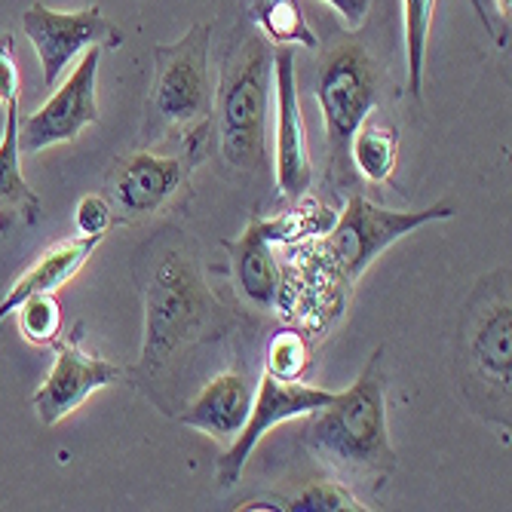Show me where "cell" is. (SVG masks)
<instances>
[{"label":"cell","mask_w":512,"mask_h":512,"mask_svg":"<svg viewBox=\"0 0 512 512\" xmlns=\"http://www.w3.org/2000/svg\"><path fill=\"white\" fill-rule=\"evenodd\" d=\"M56 362L50 375L40 384V390L31 396V405L40 417L43 427H56L74 414L92 393H99L123 378V368L105 356L83 350V322H74L68 335H59L56 344Z\"/></svg>","instance_id":"cell-10"},{"label":"cell","mask_w":512,"mask_h":512,"mask_svg":"<svg viewBox=\"0 0 512 512\" xmlns=\"http://www.w3.org/2000/svg\"><path fill=\"white\" fill-rule=\"evenodd\" d=\"M335 399L332 390H322V387H307L301 381L295 384H286V381H276L270 378L267 371L261 375V387L252 399V408H249V417L243 430L237 433V439L227 445V451L218 457V467H215V476H218V485L230 488L234 482H240L246 463L255 451V445L279 424L286 421H298V417H307L313 411H319L322 405H329Z\"/></svg>","instance_id":"cell-11"},{"label":"cell","mask_w":512,"mask_h":512,"mask_svg":"<svg viewBox=\"0 0 512 512\" xmlns=\"http://www.w3.org/2000/svg\"><path fill=\"white\" fill-rule=\"evenodd\" d=\"M457 206L451 200H439L427 209H411V212H393L381 209L365 197H350L338 224L329 234V255L344 276V283L353 286L356 279L371 267L381 252H387L396 240L408 237L411 230L427 227L433 221L454 218Z\"/></svg>","instance_id":"cell-7"},{"label":"cell","mask_w":512,"mask_h":512,"mask_svg":"<svg viewBox=\"0 0 512 512\" xmlns=\"http://www.w3.org/2000/svg\"><path fill=\"white\" fill-rule=\"evenodd\" d=\"M19 332L25 341L37 347H53L62 335V307L56 301V292H43L28 298L19 310Z\"/></svg>","instance_id":"cell-22"},{"label":"cell","mask_w":512,"mask_h":512,"mask_svg":"<svg viewBox=\"0 0 512 512\" xmlns=\"http://www.w3.org/2000/svg\"><path fill=\"white\" fill-rule=\"evenodd\" d=\"M255 22L273 46H307V50H316V34L301 10V0H258Z\"/></svg>","instance_id":"cell-20"},{"label":"cell","mask_w":512,"mask_h":512,"mask_svg":"<svg viewBox=\"0 0 512 512\" xmlns=\"http://www.w3.org/2000/svg\"><path fill=\"white\" fill-rule=\"evenodd\" d=\"M279 509H289V512H359L368 509L362 506V500L347 488V482H310L304 485L298 494L286 497Z\"/></svg>","instance_id":"cell-21"},{"label":"cell","mask_w":512,"mask_h":512,"mask_svg":"<svg viewBox=\"0 0 512 512\" xmlns=\"http://www.w3.org/2000/svg\"><path fill=\"white\" fill-rule=\"evenodd\" d=\"M310 368V344L304 335L292 332V329H283L276 332L270 347H267V375L276 378V381H286V384H295L307 375Z\"/></svg>","instance_id":"cell-23"},{"label":"cell","mask_w":512,"mask_h":512,"mask_svg":"<svg viewBox=\"0 0 512 512\" xmlns=\"http://www.w3.org/2000/svg\"><path fill=\"white\" fill-rule=\"evenodd\" d=\"M19 89H22V74L13 53V37L0 34V108L19 105Z\"/></svg>","instance_id":"cell-25"},{"label":"cell","mask_w":512,"mask_h":512,"mask_svg":"<svg viewBox=\"0 0 512 512\" xmlns=\"http://www.w3.org/2000/svg\"><path fill=\"white\" fill-rule=\"evenodd\" d=\"M4 135H0V237H7L16 224L34 227L40 221V197L22 175L19 148V105L4 108Z\"/></svg>","instance_id":"cell-17"},{"label":"cell","mask_w":512,"mask_h":512,"mask_svg":"<svg viewBox=\"0 0 512 512\" xmlns=\"http://www.w3.org/2000/svg\"><path fill=\"white\" fill-rule=\"evenodd\" d=\"M99 243L102 237H74V240H65V243H56L53 249H46L10 286L4 301H0V325H4L28 298L43 295V292H59L68 279H74L83 270V264L99 249Z\"/></svg>","instance_id":"cell-16"},{"label":"cell","mask_w":512,"mask_h":512,"mask_svg":"<svg viewBox=\"0 0 512 512\" xmlns=\"http://www.w3.org/2000/svg\"><path fill=\"white\" fill-rule=\"evenodd\" d=\"M102 46H92L80 56L74 71L62 80V86H53L56 92L46 105H40L34 114L19 120V148L25 154H37L53 145H68L74 138L99 123V65H102Z\"/></svg>","instance_id":"cell-9"},{"label":"cell","mask_w":512,"mask_h":512,"mask_svg":"<svg viewBox=\"0 0 512 512\" xmlns=\"http://www.w3.org/2000/svg\"><path fill=\"white\" fill-rule=\"evenodd\" d=\"M322 4H329L347 28H362L371 10V0H322Z\"/></svg>","instance_id":"cell-26"},{"label":"cell","mask_w":512,"mask_h":512,"mask_svg":"<svg viewBox=\"0 0 512 512\" xmlns=\"http://www.w3.org/2000/svg\"><path fill=\"white\" fill-rule=\"evenodd\" d=\"M384 347L371 353L359 378L335 393L329 405L307 414L304 445L341 482H368L381 488L396 467V451L387 430V375Z\"/></svg>","instance_id":"cell-1"},{"label":"cell","mask_w":512,"mask_h":512,"mask_svg":"<svg viewBox=\"0 0 512 512\" xmlns=\"http://www.w3.org/2000/svg\"><path fill=\"white\" fill-rule=\"evenodd\" d=\"M74 224H77V234L80 237H105L111 224H114V209L105 197L99 194H89L77 203L74 212Z\"/></svg>","instance_id":"cell-24"},{"label":"cell","mask_w":512,"mask_h":512,"mask_svg":"<svg viewBox=\"0 0 512 512\" xmlns=\"http://www.w3.org/2000/svg\"><path fill=\"white\" fill-rule=\"evenodd\" d=\"M22 31L37 53L46 89H53L65 68L92 46H102V50L123 46V31L102 13V7L62 13L46 4H34L22 13Z\"/></svg>","instance_id":"cell-8"},{"label":"cell","mask_w":512,"mask_h":512,"mask_svg":"<svg viewBox=\"0 0 512 512\" xmlns=\"http://www.w3.org/2000/svg\"><path fill=\"white\" fill-rule=\"evenodd\" d=\"M212 25L197 22L172 43L154 50V96L151 108L163 123L181 126L188 135H206L212 114V83H209Z\"/></svg>","instance_id":"cell-5"},{"label":"cell","mask_w":512,"mask_h":512,"mask_svg":"<svg viewBox=\"0 0 512 512\" xmlns=\"http://www.w3.org/2000/svg\"><path fill=\"white\" fill-rule=\"evenodd\" d=\"M212 310V295L188 252H166L145 286L142 368L154 375L200 329Z\"/></svg>","instance_id":"cell-4"},{"label":"cell","mask_w":512,"mask_h":512,"mask_svg":"<svg viewBox=\"0 0 512 512\" xmlns=\"http://www.w3.org/2000/svg\"><path fill=\"white\" fill-rule=\"evenodd\" d=\"M273 166L279 197L298 200L310 184V145L298 99L295 46H273Z\"/></svg>","instance_id":"cell-12"},{"label":"cell","mask_w":512,"mask_h":512,"mask_svg":"<svg viewBox=\"0 0 512 512\" xmlns=\"http://www.w3.org/2000/svg\"><path fill=\"white\" fill-rule=\"evenodd\" d=\"M457 378L476 414L509 433L512 390V298L509 270H497L473 289L460 316Z\"/></svg>","instance_id":"cell-2"},{"label":"cell","mask_w":512,"mask_h":512,"mask_svg":"<svg viewBox=\"0 0 512 512\" xmlns=\"http://www.w3.org/2000/svg\"><path fill=\"white\" fill-rule=\"evenodd\" d=\"M378 65L371 62L365 46L356 40H344L329 50L316 71V102L329 138L332 163H341L353 132L371 117L378 105Z\"/></svg>","instance_id":"cell-6"},{"label":"cell","mask_w":512,"mask_h":512,"mask_svg":"<svg viewBox=\"0 0 512 512\" xmlns=\"http://www.w3.org/2000/svg\"><path fill=\"white\" fill-rule=\"evenodd\" d=\"M289 237L286 218H255L237 243H227L234 258V276L243 295L255 304L270 310L279 298V267L273 258V243Z\"/></svg>","instance_id":"cell-14"},{"label":"cell","mask_w":512,"mask_h":512,"mask_svg":"<svg viewBox=\"0 0 512 512\" xmlns=\"http://www.w3.org/2000/svg\"><path fill=\"white\" fill-rule=\"evenodd\" d=\"M494 7H497V13H500V19L509 25V13H512V0H494Z\"/></svg>","instance_id":"cell-28"},{"label":"cell","mask_w":512,"mask_h":512,"mask_svg":"<svg viewBox=\"0 0 512 512\" xmlns=\"http://www.w3.org/2000/svg\"><path fill=\"white\" fill-rule=\"evenodd\" d=\"M347 154L356 163V172L368 184H393V172L399 163V132L393 123H381L365 117V123L353 132Z\"/></svg>","instance_id":"cell-18"},{"label":"cell","mask_w":512,"mask_h":512,"mask_svg":"<svg viewBox=\"0 0 512 512\" xmlns=\"http://www.w3.org/2000/svg\"><path fill=\"white\" fill-rule=\"evenodd\" d=\"M252 384L240 371H221L218 378H212L203 393L191 402V408L184 411L178 421L184 427H194L215 442L230 445L243 430L249 408H252Z\"/></svg>","instance_id":"cell-15"},{"label":"cell","mask_w":512,"mask_h":512,"mask_svg":"<svg viewBox=\"0 0 512 512\" xmlns=\"http://www.w3.org/2000/svg\"><path fill=\"white\" fill-rule=\"evenodd\" d=\"M184 160L138 151L123 157L108 175V203L120 212L117 221H138L163 209L184 184Z\"/></svg>","instance_id":"cell-13"},{"label":"cell","mask_w":512,"mask_h":512,"mask_svg":"<svg viewBox=\"0 0 512 512\" xmlns=\"http://www.w3.org/2000/svg\"><path fill=\"white\" fill-rule=\"evenodd\" d=\"M436 0H402V31H405V83L408 96L421 102L424 96V65L433 28Z\"/></svg>","instance_id":"cell-19"},{"label":"cell","mask_w":512,"mask_h":512,"mask_svg":"<svg viewBox=\"0 0 512 512\" xmlns=\"http://www.w3.org/2000/svg\"><path fill=\"white\" fill-rule=\"evenodd\" d=\"M273 105V43L249 34L227 59L218 86V145L227 166L255 172L267 154Z\"/></svg>","instance_id":"cell-3"},{"label":"cell","mask_w":512,"mask_h":512,"mask_svg":"<svg viewBox=\"0 0 512 512\" xmlns=\"http://www.w3.org/2000/svg\"><path fill=\"white\" fill-rule=\"evenodd\" d=\"M470 4H473L476 16L482 19V28H485V34H488V37H494V25H491V16H488V10H485V0H470Z\"/></svg>","instance_id":"cell-27"}]
</instances>
